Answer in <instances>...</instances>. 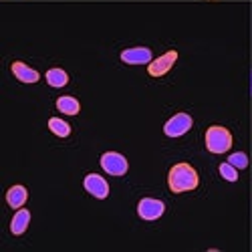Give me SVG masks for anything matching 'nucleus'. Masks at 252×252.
Returning a JSON list of instances; mask_svg holds the SVG:
<instances>
[{"label": "nucleus", "mask_w": 252, "mask_h": 252, "mask_svg": "<svg viewBox=\"0 0 252 252\" xmlns=\"http://www.w3.org/2000/svg\"><path fill=\"white\" fill-rule=\"evenodd\" d=\"M10 69H12V75H14L18 81H23V83H36L38 77H40L34 69H31L29 65H25V63H20V61L12 63Z\"/></svg>", "instance_id": "1a4fd4ad"}, {"label": "nucleus", "mask_w": 252, "mask_h": 252, "mask_svg": "<svg viewBox=\"0 0 252 252\" xmlns=\"http://www.w3.org/2000/svg\"><path fill=\"white\" fill-rule=\"evenodd\" d=\"M163 202L161 200H156V198H143L139 204H137V214L143 218V220H158L161 214H163Z\"/></svg>", "instance_id": "39448f33"}, {"label": "nucleus", "mask_w": 252, "mask_h": 252, "mask_svg": "<svg viewBox=\"0 0 252 252\" xmlns=\"http://www.w3.org/2000/svg\"><path fill=\"white\" fill-rule=\"evenodd\" d=\"M192 127V117L188 113H176L172 119H167V123L163 125V131L167 137H180L186 131H190Z\"/></svg>", "instance_id": "20e7f679"}, {"label": "nucleus", "mask_w": 252, "mask_h": 252, "mask_svg": "<svg viewBox=\"0 0 252 252\" xmlns=\"http://www.w3.org/2000/svg\"><path fill=\"white\" fill-rule=\"evenodd\" d=\"M47 81H49L51 87H65L67 83H69V75L63 71V69L55 67V69H49L47 71Z\"/></svg>", "instance_id": "ddd939ff"}, {"label": "nucleus", "mask_w": 252, "mask_h": 252, "mask_svg": "<svg viewBox=\"0 0 252 252\" xmlns=\"http://www.w3.org/2000/svg\"><path fill=\"white\" fill-rule=\"evenodd\" d=\"M228 161L232 163L236 170H244V167H248V156L246 154H242V152H236V154H232L228 158Z\"/></svg>", "instance_id": "dca6fc26"}, {"label": "nucleus", "mask_w": 252, "mask_h": 252, "mask_svg": "<svg viewBox=\"0 0 252 252\" xmlns=\"http://www.w3.org/2000/svg\"><path fill=\"white\" fill-rule=\"evenodd\" d=\"M27 198H29V192H27V188L25 186H12L10 190L6 192V202H8V206L10 208H14V210H18V208H23L25 206V202H27Z\"/></svg>", "instance_id": "9b49d317"}, {"label": "nucleus", "mask_w": 252, "mask_h": 252, "mask_svg": "<svg viewBox=\"0 0 252 252\" xmlns=\"http://www.w3.org/2000/svg\"><path fill=\"white\" fill-rule=\"evenodd\" d=\"M101 167L111 176H123L125 172H127L129 165H127V159H125L121 154L107 152V154L101 156Z\"/></svg>", "instance_id": "7ed1b4c3"}, {"label": "nucleus", "mask_w": 252, "mask_h": 252, "mask_svg": "<svg viewBox=\"0 0 252 252\" xmlns=\"http://www.w3.org/2000/svg\"><path fill=\"white\" fill-rule=\"evenodd\" d=\"M29 222H31V212L25 208H18V212L14 214L12 222H10V232L14 236H20V234H25V230L29 228Z\"/></svg>", "instance_id": "9d476101"}, {"label": "nucleus", "mask_w": 252, "mask_h": 252, "mask_svg": "<svg viewBox=\"0 0 252 252\" xmlns=\"http://www.w3.org/2000/svg\"><path fill=\"white\" fill-rule=\"evenodd\" d=\"M83 186H85V190L91 194V196H95V198H107V194H109V184L105 182L99 174H89V176H85V182H83Z\"/></svg>", "instance_id": "0eeeda50"}, {"label": "nucleus", "mask_w": 252, "mask_h": 252, "mask_svg": "<svg viewBox=\"0 0 252 252\" xmlns=\"http://www.w3.org/2000/svg\"><path fill=\"white\" fill-rule=\"evenodd\" d=\"M220 174H222V178L224 180H228V182H236L238 180V172H236V167L230 163V161H224V163H220Z\"/></svg>", "instance_id": "2eb2a0df"}, {"label": "nucleus", "mask_w": 252, "mask_h": 252, "mask_svg": "<svg viewBox=\"0 0 252 252\" xmlns=\"http://www.w3.org/2000/svg\"><path fill=\"white\" fill-rule=\"evenodd\" d=\"M121 61L127 63V65H145V63H152V51L145 47L125 49L121 53Z\"/></svg>", "instance_id": "6e6552de"}, {"label": "nucleus", "mask_w": 252, "mask_h": 252, "mask_svg": "<svg viewBox=\"0 0 252 252\" xmlns=\"http://www.w3.org/2000/svg\"><path fill=\"white\" fill-rule=\"evenodd\" d=\"M49 129L59 135V137H67L71 133V125L65 121V119H59V117H51L49 119Z\"/></svg>", "instance_id": "4468645a"}, {"label": "nucleus", "mask_w": 252, "mask_h": 252, "mask_svg": "<svg viewBox=\"0 0 252 252\" xmlns=\"http://www.w3.org/2000/svg\"><path fill=\"white\" fill-rule=\"evenodd\" d=\"M206 148L212 154H226L232 148V135L222 125H212L206 131Z\"/></svg>", "instance_id": "f03ea898"}, {"label": "nucleus", "mask_w": 252, "mask_h": 252, "mask_svg": "<svg viewBox=\"0 0 252 252\" xmlns=\"http://www.w3.org/2000/svg\"><path fill=\"white\" fill-rule=\"evenodd\" d=\"M198 182H200L198 172L194 170L190 163H186V161L176 163L172 170H170V174H167V184H170V190L176 192V194L194 190V188H198Z\"/></svg>", "instance_id": "f257e3e1"}, {"label": "nucleus", "mask_w": 252, "mask_h": 252, "mask_svg": "<svg viewBox=\"0 0 252 252\" xmlns=\"http://www.w3.org/2000/svg\"><path fill=\"white\" fill-rule=\"evenodd\" d=\"M176 59H178V53H176V51H167L165 55H161L159 59H154V61L150 63L148 73H150L152 77H161V75H165L167 71L174 67Z\"/></svg>", "instance_id": "423d86ee"}, {"label": "nucleus", "mask_w": 252, "mask_h": 252, "mask_svg": "<svg viewBox=\"0 0 252 252\" xmlns=\"http://www.w3.org/2000/svg\"><path fill=\"white\" fill-rule=\"evenodd\" d=\"M57 109L63 111V113H67V115H77L79 109H81V105L75 97H59L57 99Z\"/></svg>", "instance_id": "f8f14e48"}]
</instances>
